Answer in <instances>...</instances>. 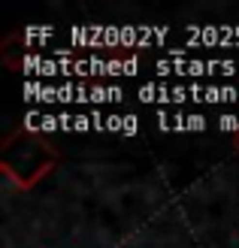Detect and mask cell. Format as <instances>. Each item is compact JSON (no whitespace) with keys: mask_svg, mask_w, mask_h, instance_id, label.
<instances>
[{"mask_svg":"<svg viewBox=\"0 0 239 248\" xmlns=\"http://www.w3.org/2000/svg\"><path fill=\"white\" fill-rule=\"evenodd\" d=\"M158 70L163 76H170V73H179V76H206V73H224V76H230L236 73V64L233 61H160Z\"/></svg>","mask_w":239,"mask_h":248,"instance_id":"obj_1","label":"cell"}]
</instances>
